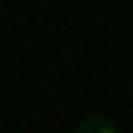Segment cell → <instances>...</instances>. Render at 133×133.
<instances>
[{
    "label": "cell",
    "mask_w": 133,
    "mask_h": 133,
    "mask_svg": "<svg viewBox=\"0 0 133 133\" xmlns=\"http://www.w3.org/2000/svg\"><path fill=\"white\" fill-rule=\"evenodd\" d=\"M74 133H123L114 118H104V114H89V118H79L74 123Z\"/></svg>",
    "instance_id": "6da1fadb"
}]
</instances>
